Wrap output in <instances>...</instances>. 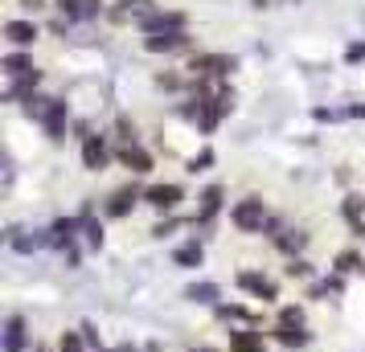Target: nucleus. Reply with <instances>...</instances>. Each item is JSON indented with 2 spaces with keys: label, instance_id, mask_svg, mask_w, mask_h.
I'll list each match as a JSON object with an SVG mask.
<instances>
[{
  "label": "nucleus",
  "instance_id": "nucleus-36",
  "mask_svg": "<svg viewBox=\"0 0 365 352\" xmlns=\"http://www.w3.org/2000/svg\"><path fill=\"white\" fill-rule=\"evenodd\" d=\"M156 82H160V86H168V90H177V86H181V78H177V74H160Z\"/></svg>",
  "mask_w": 365,
  "mask_h": 352
},
{
  "label": "nucleus",
  "instance_id": "nucleus-5",
  "mask_svg": "<svg viewBox=\"0 0 365 352\" xmlns=\"http://www.w3.org/2000/svg\"><path fill=\"white\" fill-rule=\"evenodd\" d=\"M238 287H242L247 295H255V299H263V303L279 299V287L271 283L267 274H255V270H242V274H238Z\"/></svg>",
  "mask_w": 365,
  "mask_h": 352
},
{
  "label": "nucleus",
  "instance_id": "nucleus-21",
  "mask_svg": "<svg viewBox=\"0 0 365 352\" xmlns=\"http://www.w3.org/2000/svg\"><path fill=\"white\" fill-rule=\"evenodd\" d=\"M230 352H263L259 332H230Z\"/></svg>",
  "mask_w": 365,
  "mask_h": 352
},
{
  "label": "nucleus",
  "instance_id": "nucleus-31",
  "mask_svg": "<svg viewBox=\"0 0 365 352\" xmlns=\"http://www.w3.org/2000/svg\"><path fill=\"white\" fill-rule=\"evenodd\" d=\"M345 62H349V66H353V62H365V41H353V46H349Z\"/></svg>",
  "mask_w": 365,
  "mask_h": 352
},
{
  "label": "nucleus",
  "instance_id": "nucleus-33",
  "mask_svg": "<svg viewBox=\"0 0 365 352\" xmlns=\"http://www.w3.org/2000/svg\"><path fill=\"white\" fill-rule=\"evenodd\" d=\"M103 13V0H83V17H99Z\"/></svg>",
  "mask_w": 365,
  "mask_h": 352
},
{
  "label": "nucleus",
  "instance_id": "nucleus-8",
  "mask_svg": "<svg viewBox=\"0 0 365 352\" xmlns=\"http://www.w3.org/2000/svg\"><path fill=\"white\" fill-rule=\"evenodd\" d=\"M115 156H119V164L128 168V172H135V176H148L152 172V151L140 148V144H123Z\"/></svg>",
  "mask_w": 365,
  "mask_h": 352
},
{
  "label": "nucleus",
  "instance_id": "nucleus-34",
  "mask_svg": "<svg viewBox=\"0 0 365 352\" xmlns=\"http://www.w3.org/2000/svg\"><path fill=\"white\" fill-rule=\"evenodd\" d=\"M78 332H83V340H86V344H99V332H95V324H83Z\"/></svg>",
  "mask_w": 365,
  "mask_h": 352
},
{
  "label": "nucleus",
  "instance_id": "nucleus-22",
  "mask_svg": "<svg viewBox=\"0 0 365 352\" xmlns=\"http://www.w3.org/2000/svg\"><path fill=\"white\" fill-rule=\"evenodd\" d=\"M78 225H83V234H86V246H95V250H99V246H103V225L91 218V209H83Z\"/></svg>",
  "mask_w": 365,
  "mask_h": 352
},
{
  "label": "nucleus",
  "instance_id": "nucleus-38",
  "mask_svg": "<svg viewBox=\"0 0 365 352\" xmlns=\"http://www.w3.org/2000/svg\"><path fill=\"white\" fill-rule=\"evenodd\" d=\"M193 352H217V348H193Z\"/></svg>",
  "mask_w": 365,
  "mask_h": 352
},
{
  "label": "nucleus",
  "instance_id": "nucleus-23",
  "mask_svg": "<svg viewBox=\"0 0 365 352\" xmlns=\"http://www.w3.org/2000/svg\"><path fill=\"white\" fill-rule=\"evenodd\" d=\"M336 270H341V274H357V270H365L361 250H341L336 254Z\"/></svg>",
  "mask_w": 365,
  "mask_h": 352
},
{
  "label": "nucleus",
  "instance_id": "nucleus-29",
  "mask_svg": "<svg viewBox=\"0 0 365 352\" xmlns=\"http://www.w3.org/2000/svg\"><path fill=\"white\" fill-rule=\"evenodd\" d=\"M287 274H292V279H308V274H312V267H308L304 258H292V262H287Z\"/></svg>",
  "mask_w": 365,
  "mask_h": 352
},
{
  "label": "nucleus",
  "instance_id": "nucleus-30",
  "mask_svg": "<svg viewBox=\"0 0 365 352\" xmlns=\"http://www.w3.org/2000/svg\"><path fill=\"white\" fill-rule=\"evenodd\" d=\"M115 132H119V139H123V144H140V139H135V127L128 123V119H119V123H115Z\"/></svg>",
  "mask_w": 365,
  "mask_h": 352
},
{
  "label": "nucleus",
  "instance_id": "nucleus-10",
  "mask_svg": "<svg viewBox=\"0 0 365 352\" xmlns=\"http://www.w3.org/2000/svg\"><path fill=\"white\" fill-rule=\"evenodd\" d=\"M271 340H275V344H283V348H304L312 336L304 332V324H275Z\"/></svg>",
  "mask_w": 365,
  "mask_h": 352
},
{
  "label": "nucleus",
  "instance_id": "nucleus-14",
  "mask_svg": "<svg viewBox=\"0 0 365 352\" xmlns=\"http://www.w3.org/2000/svg\"><path fill=\"white\" fill-rule=\"evenodd\" d=\"M271 242H275V246H279L287 258H299V250L308 246V234H304V230H279V234L271 238Z\"/></svg>",
  "mask_w": 365,
  "mask_h": 352
},
{
  "label": "nucleus",
  "instance_id": "nucleus-25",
  "mask_svg": "<svg viewBox=\"0 0 365 352\" xmlns=\"http://www.w3.org/2000/svg\"><path fill=\"white\" fill-rule=\"evenodd\" d=\"M53 4H58V13H62L66 21H78V17H83V0H53Z\"/></svg>",
  "mask_w": 365,
  "mask_h": 352
},
{
  "label": "nucleus",
  "instance_id": "nucleus-39",
  "mask_svg": "<svg viewBox=\"0 0 365 352\" xmlns=\"http://www.w3.org/2000/svg\"><path fill=\"white\" fill-rule=\"evenodd\" d=\"M37 352H46V348H37Z\"/></svg>",
  "mask_w": 365,
  "mask_h": 352
},
{
  "label": "nucleus",
  "instance_id": "nucleus-16",
  "mask_svg": "<svg viewBox=\"0 0 365 352\" xmlns=\"http://www.w3.org/2000/svg\"><path fill=\"white\" fill-rule=\"evenodd\" d=\"M9 246L21 254H29V250H41V246H50V234H25V230H13L9 234Z\"/></svg>",
  "mask_w": 365,
  "mask_h": 352
},
{
  "label": "nucleus",
  "instance_id": "nucleus-32",
  "mask_svg": "<svg viewBox=\"0 0 365 352\" xmlns=\"http://www.w3.org/2000/svg\"><path fill=\"white\" fill-rule=\"evenodd\" d=\"M279 324H304V311L299 307H279Z\"/></svg>",
  "mask_w": 365,
  "mask_h": 352
},
{
  "label": "nucleus",
  "instance_id": "nucleus-13",
  "mask_svg": "<svg viewBox=\"0 0 365 352\" xmlns=\"http://www.w3.org/2000/svg\"><path fill=\"white\" fill-rule=\"evenodd\" d=\"M66 119H70L66 102H58V99H53V102H50V111H46V119H41L46 135H50V139H62V135H66Z\"/></svg>",
  "mask_w": 365,
  "mask_h": 352
},
{
  "label": "nucleus",
  "instance_id": "nucleus-37",
  "mask_svg": "<svg viewBox=\"0 0 365 352\" xmlns=\"http://www.w3.org/2000/svg\"><path fill=\"white\" fill-rule=\"evenodd\" d=\"M41 4H46V0H21V9H29V13H37Z\"/></svg>",
  "mask_w": 365,
  "mask_h": 352
},
{
  "label": "nucleus",
  "instance_id": "nucleus-17",
  "mask_svg": "<svg viewBox=\"0 0 365 352\" xmlns=\"http://www.w3.org/2000/svg\"><path fill=\"white\" fill-rule=\"evenodd\" d=\"M177 267H185V270H193V267H201L205 262V246L201 242H185V246H177Z\"/></svg>",
  "mask_w": 365,
  "mask_h": 352
},
{
  "label": "nucleus",
  "instance_id": "nucleus-18",
  "mask_svg": "<svg viewBox=\"0 0 365 352\" xmlns=\"http://www.w3.org/2000/svg\"><path fill=\"white\" fill-rule=\"evenodd\" d=\"M119 9H111V21H128V17H148L152 0H115Z\"/></svg>",
  "mask_w": 365,
  "mask_h": 352
},
{
  "label": "nucleus",
  "instance_id": "nucleus-6",
  "mask_svg": "<svg viewBox=\"0 0 365 352\" xmlns=\"http://www.w3.org/2000/svg\"><path fill=\"white\" fill-rule=\"evenodd\" d=\"M185 25H189V21H185V13H148V17L140 21V29H144V33H185Z\"/></svg>",
  "mask_w": 365,
  "mask_h": 352
},
{
  "label": "nucleus",
  "instance_id": "nucleus-1",
  "mask_svg": "<svg viewBox=\"0 0 365 352\" xmlns=\"http://www.w3.org/2000/svg\"><path fill=\"white\" fill-rule=\"evenodd\" d=\"M230 221L242 230V234H255V230L267 225V205L259 201V197H242V201L230 209Z\"/></svg>",
  "mask_w": 365,
  "mask_h": 352
},
{
  "label": "nucleus",
  "instance_id": "nucleus-24",
  "mask_svg": "<svg viewBox=\"0 0 365 352\" xmlns=\"http://www.w3.org/2000/svg\"><path fill=\"white\" fill-rule=\"evenodd\" d=\"M217 283H193L189 291H185V299H193V303H217Z\"/></svg>",
  "mask_w": 365,
  "mask_h": 352
},
{
  "label": "nucleus",
  "instance_id": "nucleus-11",
  "mask_svg": "<svg viewBox=\"0 0 365 352\" xmlns=\"http://www.w3.org/2000/svg\"><path fill=\"white\" fill-rule=\"evenodd\" d=\"M140 197H144V193H140L135 185L115 188V193H111V201H107V213H111V218H128V213H132V205L140 201Z\"/></svg>",
  "mask_w": 365,
  "mask_h": 352
},
{
  "label": "nucleus",
  "instance_id": "nucleus-28",
  "mask_svg": "<svg viewBox=\"0 0 365 352\" xmlns=\"http://www.w3.org/2000/svg\"><path fill=\"white\" fill-rule=\"evenodd\" d=\"M210 164H214V151L205 148V151H201V156H193V160H189V172H205V168H210Z\"/></svg>",
  "mask_w": 365,
  "mask_h": 352
},
{
  "label": "nucleus",
  "instance_id": "nucleus-35",
  "mask_svg": "<svg viewBox=\"0 0 365 352\" xmlns=\"http://www.w3.org/2000/svg\"><path fill=\"white\" fill-rule=\"evenodd\" d=\"M173 230H177V221H156V230H152V234L165 238V234H173Z\"/></svg>",
  "mask_w": 365,
  "mask_h": 352
},
{
  "label": "nucleus",
  "instance_id": "nucleus-4",
  "mask_svg": "<svg viewBox=\"0 0 365 352\" xmlns=\"http://www.w3.org/2000/svg\"><path fill=\"white\" fill-rule=\"evenodd\" d=\"M0 348H4V352H25V348H29V324H25V316H9V319H4Z\"/></svg>",
  "mask_w": 365,
  "mask_h": 352
},
{
  "label": "nucleus",
  "instance_id": "nucleus-2",
  "mask_svg": "<svg viewBox=\"0 0 365 352\" xmlns=\"http://www.w3.org/2000/svg\"><path fill=\"white\" fill-rule=\"evenodd\" d=\"M234 66H238V62L226 58V53H197V58L189 62V74H193V78H226Z\"/></svg>",
  "mask_w": 365,
  "mask_h": 352
},
{
  "label": "nucleus",
  "instance_id": "nucleus-15",
  "mask_svg": "<svg viewBox=\"0 0 365 352\" xmlns=\"http://www.w3.org/2000/svg\"><path fill=\"white\" fill-rule=\"evenodd\" d=\"M4 37H9L13 46H34L37 41V25L34 21H9V25H4Z\"/></svg>",
  "mask_w": 365,
  "mask_h": 352
},
{
  "label": "nucleus",
  "instance_id": "nucleus-7",
  "mask_svg": "<svg viewBox=\"0 0 365 352\" xmlns=\"http://www.w3.org/2000/svg\"><path fill=\"white\" fill-rule=\"evenodd\" d=\"M181 197H185L181 185H152V188H144V201H148L152 209H160V213H173V209L181 205Z\"/></svg>",
  "mask_w": 365,
  "mask_h": 352
},
{
  "label": "nucleus",
  "instance_id": "nucleus-27",
  "mask_svg": "<svg viewBox=\"0 0 365 352\" xmlns=\"http://www.w3.org/2000/svg\"><path fill=\"white\" fill-rule=\"evenodd\" d=\"M217 316L222 319H250L247 307H238V303H217Z\"/></svg>",
  "mask_w": 365,
  "mask_h": 352
},
{
  "label": "nucleus",
  "instance_id": "nucleus-20",
  "mask_svg": "<svg viewBox=\"0 0 365 352\" xmlns=\"http://www.w3.org/2000/svg\"><path fill=\"white\" fill-rule=\"evenodd\" d=\"M4 74L9 78H29V74H37V66H34V58H25V53H9L4 58Z\"/></svg>",
  "mask_w": 365,
  "mask_h": 352
},
{
  "label": "nucleus",
  "instance_id": "nucleus-3",
  "mask_svg": "<svg viewBox=\"0 0 365 352\" xmlns=\"http://www.w3.org/2000/svg\"><path fill=\"white\" fill-rule=\"evenodd\" d=\"M107 164H111L107 135H83V168L86 172H103Z\"/></svg>",
  "mask_w": 365,
  "mask_h": 352
},
{
  "label": "nucleus",
  "instance_id": "nucleus-12",
  "mask_svg": "<svg viewBox=\"0 0 365 352\" xmlns=\"http://www.w3.org/2000/svg\"><path fill=\"white\" fill-rule=\"evenodd\" d=\"M189 46V33H152L144 37V50L148 53H173V50H185Z\"/></svg>",
  "mask_w": 365,
  "mask_h": 352
},
{
  "label": "nucleus",
  "instance_id": "nucleus-9",
  "mask_svg": "<svg viewBox=\"0 0 365 352\" xmlns=\"http://www.w3.org/2000/svg\"><path fill=\"white\" fill-rule=\"evenodd\" d=\"M222 197H226V193H222V185L205 188V193L197 197L201 205H197V218H193V221H197V225H210V221L217 218V209H222Z\"/></svg>",
  "mask_w": 365,
  "mask_h": 352
},
{
  "label": "nucleus",
  "instance_id": "nucleus-19",
  "mask_svg": "<svg viewBox=\"0 0 365 352\" xmlns=\"http://www.w3.org/2000/svg\"><path fill=\"white\" fill-rule=\"evenodd\" d=\"M341 213H345V221H349V230L361 238L365 234V221H361V213H365V205H361V197H345V205H341Z\"/></svg>",
  "mask_w": 365,
  "mask_h": 352
},
{
  "label": "nucleus",
  "instance_id": "nucleus-26",
  "mask_svg": "<svg viewBox=\"0 0 365 352\" xmlns=\"http://www.w3.org/2000/svg\"><path fill=\"white\" fill-rule=\"evenodd\" d=\"M83 332H66L62 340H58V352H83Z\"/></svg>",
  "mask_w": 365,
  "mask_h": 352
}]
</instances>
